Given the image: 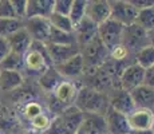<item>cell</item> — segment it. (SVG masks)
Masks as SVG:
<instances>
[{
    "label": "cell",
    "instance_id": "41",
    "mask_svg": "<svg viewBox=\"0 0 154 134\" xmlns=\"http://www.w3.org/2000/svg\"><path fill=\"white\" fill-rule=\"evenodd\" d=\"M147 38H149V44L152 47H154V28L147 31Z\"/></svg>",
    "mask_w": 154,
    "mask_h": 134
},
{
    "label": "cell",
    "instance_id": "24",
    "mask_svg": "<svg viewBox=\"0 0 154 134\" xmlns=\"http://www.w3.org/2000/svg\"><path fill=\"white\" fill-rule=\"evenodd\" d=\"M48 43L59 44V46H72V44H78L74 32L69 34V32L59 31V30L54 28V27H51V31H50Z\"/></svg>",
    "mask_w": 154,
    "mask_h": 134
},
{
    "label": "cell",
    "instance_id": "19",
    "mask_svg": "<svg viewBox=\"0 0 154 134\" xmlns=\"http://www.w3.org/2000/svg\"><path fill=\"white\" fill-rule=\"evenodd\" d=\"M10 44V48H11V52H15V54H19V55H23L31 48L32 46V39L31 36L28 35V32L23 28H20L19 31L14 32L12 35H10L8 38H5Z\"/></svg>",
    "mask_w": 154,
    "mask_h": 134
},
{
    "label": "cell",
    "instance_id": "7",
    "mask_svg": "<svg viewBox=\"0 0 154 134\" xmlns=\"http://www.w3.org/2000/svg\"><path fill=\"white\" fill-rule=\"evenodd\" d=\"M138 11L134 5L125 0H115L110 2V19L119 23L121 26L127 27L135 23Z\"/></svg>",
    "mask_w": 154,
    "mask_h": 134
},
{
    "label": "cell",
    "instance_id": "23",
    "mask_svg": "<svg viewBox=\"0 0 154 134\" xmlns=\"http://www.w3.org/2000/svg\"><path fill=\"white\" fill-rule=\"evenodd\" d=\"M62 80H64V79L62 78V75L56 71V68L52 66V67L47 68L42 75L39 76V85L47 94H52V91L55 90L56 86H58Z\"/></svg>",
    "mask_w": 154,
    "mask_h": 134
},
{
    "label": "cell",
    "instance_id": "34",
    "mask_svg": "<svg viewBox=\"0 0 154 134\" xmlns=\"http://www.w3.org/2000/svg\"><path fill=\"white\" fill-rule=\"evenodd\" d=\"M130 55H131V54L127 51V48L125 46H122V44L117 46L115 48H112L111 51L109 52V56H110L112 61L117 62V63H118V62H125Z\"/></svg>",
    "mask_w": 154,
    "mask_h": 134
},
{
    "label": "cell",
    "instance_id": "13",
    "mask_svg": "<svg viewBox=\"0 0 154 134\" xmlns=\"http://www.w3.org/2000/svg\"><path fill=\"white\" fill-rule=\"evenodd\" d=\"M55 68L63 79L67 80L76 79L85 74V59L82 56V54H78V55L69 59L67 62H64L63 64L56 66Z\"/></svg>",
    "mask_w": 154,
    "mask_h": 134
},
{
    "label": "cell",
    "instance_id": "10",
    "mask_svg": "<svg viewBox=\"0 0 154 134\" xmlns=\"http://www.w3.org/2000/svg\"><path fill=\"white\" fill-rule=\"evenodd\" d=\"M109 105L112 110L126 115V117L135 110L131 95L122 89H115L114 91H111V94H109Z\"/></svg>",
    "mask_w": 154,
    "mask_h": 134
},
{
    "label": "cell",
    "instance_id": "12",
    "mask_svg": "<svg viewBox=\"0 0 154 134\" xmlns=\"http://www.w3.org/2000/svg\"><path fill=\"white\" fill-rule=\"evenodd\" d=\"M58 117L60 118L64 129L67 130V134H74L82 127V123L85 121V113L75 105H71L67 106Z\"/></svg>",
    "mask_w": 154,
    "mask_h": 134
},
{
    "label": "cell",
    "instance_id": "9",
    "mask_svg": "<svg viewBox=\"0 0 154 134\" xmlns=\"http://www.w3.org/2000/svg\"><path fill=\"white\" fill-rule=\"evenodd\" d=\"M47 54H48L50 62L54 67L63 64L64 62H67L72 56L81 54V48L78 44H72V46H59V44H46Z\"/></svg>",
    "mask_w": 154,
    "mask_h": 134
},
{
    "label": "cell",
    "instance_id": "20",
    "mask_svg": "<svg viewBox=\"0 0 154 134\" xmlns=\"http://www.w3.org/2000/svg\"><path fill=\"white\" fill-rule=\"evenodd\" d=\"M55 0H27V10H26V19L28 17H46L54 12Z\"/></svg>",
    "mask_w": 154,
    "mask_h": 134
},
{
    "label": "cell",
    "instance_id": "5",
    "mask_svg": "<svg viewBox=\"0 0 154 134\" xmlns=\"http://www.w3.org/2000/svg\"><path fill=\"white\" fill-rule=\"evenodd\" d=\"M123 28H125L123 26H121L119 23L111 19L106 20L105 23L98 26V39L109 52L117 46L122 44Z\"/></svg>",
    "mask_w": 154,
    "mask_h": 134
},
{
    "label": "cell",
    "instance_id": "45",
    "mask_svg": "<svg viewBox=\"0 0 154 134\" xmlns=\"http://www.w3.org/2000/svg\"><path fill=\"white\" fill-rule=\"evenodd\" d=\"M153 115H154V110H153ZM153 130H154V127H153Z\"/></svg>",
    "mask_w": 154,
    "mask_h": 134
},
{
    "label": "cell",
    "instance_id": "11",
    "mask_svg": "<svg viewBox=\"0 0 154 134\" xmlns=\"http://www.w3.org/2000/svg\"><path fill=\"white\" fill-rule=\"evenodd\" d=\"M130 132H140V130H152L154 127V115L153 111L146 109H135L131 114L127 115Z\"/></svg>",
    "mask_w": 154,
    "mask_h": 134
},
{
    "label": "cell",
    "instance_id": "21",
    "mask_svg": "<svg viewBox=\"0 0 154 134\" xmlns=\"http://www.w3.org/2000/svg\"><path fill=\"white\" fill-rule=\"evenodd\" d=\"M24 82L23 73L10 70H0V94L2 93H12L17 90Z\"/></svg>",
    "mask_w": 154,
    "mask_h": 134
},
{
    "label": "cell",
    "instance_id": "2",
    "mask_svg": "<svg viewBox=\"0 0 154 134\" xmlns=\"http://www.w3.org/2000/svg\"><path fill=\"white\" fill-rule=\"evenodd\" d=\"M52 67L44 43L32 42L31 48L24 54V71L40 76L47 68Z\"/></svg>",
    "mask_w": 154,
    "mask_h": 134
},
{
    "label": "cell",
    "instance_id": "37",
    "mask_svg": "<svg viewBox=\"0 0 154 134\" xmlns=\"http://www.w3.org/2000/svg\"><path fill=\"white\" fill-rule=\"evenodd\" d=\"M15 11L16 19L24 20L26 19V10H27V0H11Z\"/></svg>",
    "mask_w": 154,
    "mask_h": 134
},
{
    "label": "cell",
    "instance_id": "32",
    "mask_svg": "<svg viewBox=\"0 0 154 134\" xmlns=\"http://www.w3.org/2000/svg\"><path fill=\"white\" fill-rule=\"evenodd\" d=\"M23 28V20L20 19H0V38H8L14 32Z\"/></svg>",
    "mask_w": 154,
    "mask_h": 134
},
{
    "label": "cell",
    "instance_id": "42",
    "mask_svg": "<svg viewBox=\"0 0 154 134\" xmlns=\"http://www.w3.org/2000/svg\"><path fill=\"white\" fill-rule=\"evenodd\" d=\"M20 134H44V133H42V132H38V130H34V129H27V130H24V132H22Z\"/></svg>",
    "mask_w": 154,
    "mask_h": 134
},
{
    "label": "cell",
    "instance_id": "38",
    "mask_svg": "<svg viewBox=\"0 0 154 134\" xmlns=\"http://www.w3.org/2000/svg\"><path fill=\"white\" fill-rule=\"evenodd\" d=\"M10 52H11V48H10V44H8L7 39L5 38H0V63L7 58Z\"/></svg>",
    "mask_w": 154,
    "mask_h": 134
},
{
    "label": "cell",
    "instance_id": "6",
    "mask_svg": "<svg viewBox=\"0 0 154 134\" xmlns=\"http://www.w3.org/2000/svg\"><path fill=\"white\" fill-rule=\"evenodd\" d=\"M145 74H146V70L135 62L127 64L119 74V89L131 93L137 87L145 85Z\"/></svg>",
    "mask_w": 154,
    "mask_h": 134
},
{
    "label": "cell",
    "instance_id": "16",
    "mask_svg": "<svg viewBox=\"0 0 154 134\" xmlns=\"http://www.w3.org/2000/svg\"><path fill=\"white\" fill-rule=\"evenodd\" d=\"M106 123H107V134H129L130 127L127 123V117L121 113L112 110L109 107V110L105 114Z\"/></svg>",
    "mask_w": 154,
    "mask_h": 134
},
{
    "label": "cell",
    "instance_id": "27",
    "mask_svg": "<svg viewBox=\"0 0 154 134\" xmlns=\"http://www.w3.org/2000/svg\"><path fill=\"white\" fill-rule=\"evenodd\" d=\"M48 22L51 27L59 30V31H63V32H74V24L70 20L69 16H64V15H60V14H56V12H52L48 17Z\"/></svg>",
    "mask_w": 154,
    "mask_h": 134
},
{
    "label": "cell",
    "instance_id": "3",
    "mask_svg": "<svg viewBox=\"0 0 154 134\" xmlns=\"http://www.w3.org/2000/svg\"><path fill=\"white\" fill-rule=\"evenodd\" d=\"M81 54L85 59V74L87 71L95 73L97 70H99L106 63V61L109 58V51L100 43L98 38L94 39L91 43L86 44L85 47H82Z\"/></svg>",
    "mask_w": 154,
    "mask_h": 134
},
{
    "label": "cell",
    "instance_id": "40",
    "mask_svg": "<svg viewBox=\"0 0 154 134\" xmlns=\"http://www.w3.org/2000/svg\"><path fill=\"white\" fill-rule=\"evenodd\" d=\"M145 85L154 89V66L146 70V74H145Z\"/></svg>",
    "mask_w": 154,
    "mask_h": 134
},
{
    "label": "cell",
    "instance_id": "25",
    "mask_svg": "<svg viewBox=\"0 0 154 134\" xmlns=\"http://www.w3.org/2000/svg\"><path fill=\"white\" fill-rule=\"evenodd\" d=\"M0 70H10V71L23 73L24 71V56L15 52H10L7 58L0 63Z\"/></svg>",
    "mask_w": 154,
    "mask_h": 134
},
{
    "label": "cell",
    "instance_id": "8",
    "mask_svg": "<svg viewBox=\"0 0 154 134\" xmlns=\"http://www.w3.org/2000/svg\"><path fill=\"white\" fill-rule=\"evenodd\" d=\"M23 27L31 36L32 42L38 43H48L51 24L46 17H28L23 20Z\"/></svg>",
    "mask_w": 154,
    "mask_h": 134
},
{
    "label": "cell",
    "instance_id": "30",
    "mask_svg": "<svg viewBox=\"0 0 154 134\" xmlns=\"http://www.w3.org/2000/svg\"><path fill=\"white\" fill-rule=\"evenodd\" d=\"M135 24H138L145 31H150L154 28V5L138 11Z\"/></svg>",
    "mask_w": 154,
    "mask_h": 134
},
{
    "label": "cell",
    "instance_id": "39",
    "mask_svg": "<svg viewBox=\"0 0 154 134\" xmlns=\"http://www.w3.org/2000/svg\"><path fill=\"white\" fill-rule=\"evenodd\" d=\"M130 3L137 8V11L145 10V8H149V7H153L154 5L153 0H130Z\"/></svg>",
    "mask_w": 154,
    "mask_h": 134
},
{
    "label": "cell",
    "instance_id": "33",
    "mask_svg": "<svg viewBox=\"0 0 154 134\" xmlns=\"http://www.w3.org/2000/svg\"><path fill=\"white\" fill-rule=\"evenodd\" d=\"M52 118L54 117H52L48 111H44L40 115H38L36 118H34L32 121H29V126H31V129H34V130L46 133L47 130H48L50 125H51Z\"/></svg>",
    "mask_w": 154,
    "mask_h": 134
},
{
    "label": "cell",
    "instance_id": "4",
    "mask_svg": "<svg viewBox=\"0 0 154 134\" xmlns=\"http://www.w3.org/2000/svg\"><path fill=\"white\" fill-rule=\"evenodd\" d=\"M122 46H125L127 51L131 54L133 56L142 48L150 46L149 38H147V31L141 28L138 24H131L123 28L122 35Z\"/></svg>",
    "mask_w": 154,
    "mask_h": 134
},
{
    "label": "cell",
    "instance_id": "36",
    "mask_svg": "<svg viewBox=\"0 0 154 134\" xmlns=\"http://www.w3.org/2000/svg\"><path fill=\"white\" fill-rule=\"evenodd\" d=\"M74 0H55L54 2V12L69 16Z\"/></svg>",
    "mask_w": 154,
    "mask_h": 134
},
{
    "label": "cell",
    "instance_id": "28",
    "mask_svg": "<svg viewBox=\"0 0 154 134\" xmlns=\"http://www.w3.org/2000/svg\"><path fill=\"white\" fill-rule=\"evenodd\" d=\"M87 3L86 0H74L72 2V7L70 11V20L72 22L74 28L76 26L81 24V22L86 17V10H87Z\"/></svg>",
    "mask_w": 154,
    "mask_h": 134
},
{
    "label": "cell",
    "instance_id": "15",
    "mask_svg": "<svg viewBox=\"0 0 154 134\" xmlns=\"http://www.w3.org/2000/svg\"><path fill=\"white\" fill-rule=\"evenodd\" d=\"M74 34H75L76 43H78L79 48H82L86 44L91 43L94 39L98 38V26L94 24L90 19L85 17L81 22V24L75 27Z\"/></svg>",
    "mask_w": 154,
    "mask_h": 134
},
{
    "label": "cell",
    "instance_id": "35",
    "mask_svg": "<svg viewBox=\"0 0 154 134\" xmlns=\"http://www.w3.org/2000/svg\"><path fill=\"white\" fill-rule=\"evenodd\" d=\"M0 19H16L11 0H0Z\"/></svg>",
    "mask_w": 154,
    "mask_h": 134
},
{
    "label": "cell",
    "instance_id": "44",
    "mask_svg": "<svg viewBox=\"0 0 154 134\" xmlns=\"http://www.w3.org/2000/svg\"><path fill=\"white\" fill-rule=\"evenodd\" d=\"M74 134H86V133H85V130L81 127V129H79V130H76V132L74 133Z\"/></svg>",
    "mask_w": 154,
    "mask_h": 134
},
{
    "label": "cell",
    "instance_id": "31",
    "mask_svg": "<svg viewBox=\"0 0 154 134\" xmlns=\"http://www.w3.org/2000/svg\"><path fill=\"white\" fill-rule=\"evenodd\" d=\"M22 111H23L22 114L24 115V118L29 122L34 120V118H36L38 115H40L42 113H44L46 110H44L42 103H39L35 99H29V101H26V103L22 107Z\"/></svg>",
    "mask_w": 154,
    "mask_h": 134
},
{
    "label": "cell",
    "instance_id": "17",
    "mask_svg": "<svg viewBox=\"0 0 154 134\" xmlns=\"http://www.w3.org/2000/svg\"><path fill=\"white\" fill-rule=\"evenodd\" d=\"M78 90L79 89L75 82L64 79L56 86V89L52 91V95L59 102H62L67 107V106L74 105V102L76 99V95H78Z\"/></svg>",
    "mask_w": 154,
    "mask_h": 134
},
{
    "label": "cell",
    "instance_id": "43",
    "mask_svg": "<svg viewBox=\"0 0 154 134\" xmlns=\"http://www.w3.org/2000/svg\"><path fill=\"white\" fill-rule=\"evenodd\" d=\"M130 134H154V130H140V132H130Z\"/></svg>",
    "mask_w": 154,
    "mask_h": 134
},
{
    "label": "cell",
    "instance_id": "1",
    "mask_svg": "<svg viewBox=\"0 0 154 134\" xmlns=\"http://www.w3.org/2000/svg\"><path fill=\"white\" fill-rule=\"evenodd\" d=\"M78 109H81L85 114H102L105 115L109 110V95L98 91L97 89L85 86L78 90V95L74 102Z\"/></svg>",
    "mask_w": 154,
    "mask_h": 134
},
{
    "label": "cell",
    "instance_id": "29",
    "mask_svg": "<svg viewBox=\"0 0 154 134\" xmlns=\"http://www.w3.org/2000/svg\"><path fill=\"white\" fill-rule=\"evenodd\" d=\"M134 62L137 64H140L142 68L147 70V68L154 66V47L147 46L145 48H142L141 51H138L134 55Z\"/></svg>",
    "mask_w": 154,
    "mask_h": 134
},
{
    "label": "cell",
    "instance_id": "22",
    "mask_svg": "<svg viewBox=\"0 0 154 134\" xmlns=\"http://www.w3.org/2000/svg\"><path fill=\"white\" fill-rule=\"evenodd\" d=\"M82 129L86 134H107V123L102 114H85Z\"/></svg>",
    "mask_w": 154,
    "mask_h": 134
},
{
    "label": "cell",
    "instance_id": "14",
    "mask_svg": "<svg viewBox=\"0 0 154 134\" xmlns=\"http://www.w3.org/2000/svg\"><path fill=\"white\" fill-rule=\"evenodd\" d=\"M86 17L90 19L94 24L100 26L106 20L110 19V2L105 0H95L87 3Z\"/></svg>",
    "mask_w": 154,
    "mask_h": 134
},
{
    "label": "cell",
    "instance_id": "26",
    "mask_svg": "<svg viewBox=\"0 0 154 134\" xmlns=\"http://www.w3.org/2000/svg\"><path fill=\"white\" fill-rule=\"evenodd\" d=\"M17 127L15 114L8 107H0V130L5 133H14Z\"/></svg>",
    "mask_w": 154,
    "mask_h": 134
},
{
    "label": "cell",
    "instance_id": "18",
    "mask_svg": "<svg viewBox=\"0 0 154 134\" xmlns=\"http://www.w3.org/2000/svg\"><path fill=\"white\" fill-rule=\"evenodd\" d=\"M135 109H146L153 111L154 110V89L147 85H142L130 93Z\"/></svg>",
    "mask_w": 154,
    "mask_h": 134
}]
</instances>
